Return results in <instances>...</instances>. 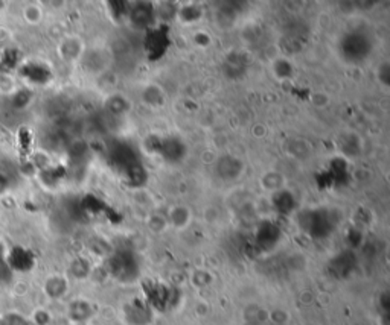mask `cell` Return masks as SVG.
Here are the masks:
<instances>
[{
	"label": "cell",
	"mask_w": 390,
	"mask_h": 325,
	"mask_svg": "<svg viewBox=\"0 0 390 325\" xmlns=\"http://www.w3.org/2000/svg\"><path fill=\"white\" fill-rule=\"evenodd\" d=\"M108 272L119 282H133L139 275V263L136 255L127 249L117 251L108 258Z\"/></svg>",
	"instance_id": "obj_1"
},
{
	"label": "cell",
	"mask_w": 390,
	"mask_h": 325,
	"mask_svg": "<svg viewBox=\"0 0 390 325\" xmlns=\"http://www.w3.org/2000/svg\"><path fill=\"white\" fill-rule=\"evenodd\" d=\"M371 39L362 32H351L344 35L340 43V52L343 54V58L349 63L363 61L371 54Z\"/></svg>",
	"instance_id": "obj_2"
},
{
	"label": "cell",
	"mask_w": 390,
	"mask_h": 325,
	"mask_svg": "<svg viewBox=\"0 0 390 325\" xmlns=\"http://www.w3.org/2000/svg\"><path fill=\"white\" fill-rule=\"evenodd\" d=\"M299 222L304 230L313 235V238H325L333 230V222H331L329 213L322 210H311L300 214Z\"/></svg>",
	"instance_id": "obj_3"
},
{
	"label": "cell",
	"mask_w": 390,
	"mask_h": 325,
	"mask_svg": "<svg viewBox=\"0 0 390 325\" xmlns=\"http://www.w3.org/2000/svg\"><path fill=\"white\" fill-rule=\"evenodd\" d=\"M171 44V40L168 36L166 28H159L150 31L145 36V50L148 52L150 60H159L162 55L168 50V46Z\"/></svg>",
	"instance_id": "obj_4"
},
{
	"label": "cell",
	"mask_w": 390,
	"mask_h": 325,
	"mask_svg": "<svg viewBox=\"0 0 390 325\" xmlns=\"http://www.w3.org/2000/svg\"><path fill=\"white\" fill-rule=\"evenodd\" d=\"M145 295L150 304L162 310V312L173 306V289L165 284L154 283L145 286Z\"/></svg>",
	"instance_id": "obj_5"
},
{
	"label": "cell",
	"mask_w": 390,
	"mask_h": 325,
	"mask_svg": "<svg viewBox=\"0 0 390 325\" xmlns=\"http://www.w3.org/2000/svg\"><path fill=\"white\" fill-rule=\"evenodd\" d=\"M160 154L162 157H164L166 161L169 162H177L180 161L183 157H185V152H186V147L183 145V142H180L179 138H164V140H157V145H156V151Z\"/></svg>",
	"instance_id": "obj_6"
},
{
	"label": "cell",
	"mask_w": 390,
	"mask_h": 325,
	"mask_svg": "<svg viewBox=\"0 0 390 325\" xmlns=\"http://www.w3.org/2000/svg\"><path fill=\"white\" fill-rule=\"evenodd\" d=\"M279 238H281V231H279L277 225L271 222L261 224L256 231V243L257 247L262 249L273 248L277 243Z\"/></svg>",
	"instance_id": "obj_7"
},
{
	"label": "cell",
	"mask_w": 390,
	"mask_h": 325,
	"mask_svg": "<svg viewBox=\"0 0 390 325\" xmlns=\"http://www.w3.org/2000/svg\"><path fill=\"white\" fill-rule=\"evenodd\" d=\"M355 268V255L346 251V253L338 254L333 262H331V271L335 277L344 278L348 277L352 269Z\"/></svg>",
	"instance_id": "obj_8"
},
{
	"label": "cell",
	"mask_w": 390,
	"mask_h": 325,
	"mask_svg": "<svg viewBox=\"0 0 390 325\" xmlns=\"http://www.w3.org/2000/svg\"><path fill=\"white\" fill-rule=\"evenodd\" d=\"M242 162L235 157H223L218 160L217 172L223 176V180H237L242 174Z\"/></svg>",
	"instance_id": "obj_9"
},
{
	"label": "cell",
	"mask_w": 390,
	"mask_h": 325,
	"mask_svg": "<svg viewBox=\"0 0 390 325\" xmlns=\"http://www.w3.org/2000/svg\"><path fill=\"white\" fill-rule=\"evenodd\" d=\"M130 20L136 28H146L153 20V8L150 3H136L130 12Z\"/></svg>",
	"instance_id": "obj_10"
},
{
	"label": "cell",
	"mask_w": 390,
	"mask_h": 325,
	"mask_svg": "<svg viewBox=\"0 0 390 325\" xmlns=\"http://www.w3.org/2000/svg\"><path fill=\"white\" fill-rule=\"evenodd\" d=\"M127 316H128V319L136 325H142L150 321L148 308L144 307V304H141V302H137V301L131 304V308L127 312Z\"/></svg>",
	"instance_id": "obj_11"
},
{
	"label": "cell",
	"mask_w": 390,
	"mask_h": 325,
	"mask_svg": "<svg viewBox=\"0 0 390 325\" xmlns=\"http://www.w3.org/2000/svg\"><path fill=\"white\" fill-rule=\"evenodd\" d=\"M275 207L276 209L284 213V214H289L293 209H294V198L289 191H277L276 196H275Z\"/></svg>",
	"instance_id": "obj_12"
},
{
	"label": "cell",
	"mask_w": 390,
	"mask_h": 325,
	"mask_svg": "<svg viewBox=\"0 0 390 325\" xmlns=\"http://www.w3.org/2000/svg\"><path fill=\"white\" fill-rule=\"evenodd\" d=\"M144 98L151 105H159V103H162V92L157 87H150L148 90H145Z\"/></svg>",
	"instance_id": "obj_13"
},
{
	"label": "cell",
	"mask_w": 390,
	"mask_h": 325,
	"mask_svg": "<svg viewBox=\"0 0 390 325\" xmlns=\"http://www.w3.org/2000/svg\"><path fill=\"white\" fill-rule=\"evenodd\" d=\"M200 14H202V11H200V8H198V6H186V8H183L180 11V16L185 21H194V20L200 17Z\"/></svg>",
	"instance_id": "obj_14"
},
{
	"label": "cell",
	"mask_w": 390,
	"mask_h": 325,
	"mask_svg": "<svg viewBox=\"0 0 390 325\" xmlns=\"http://www.w3.org/2000/svg\"><path fill=\"white\" fill-rule=\"evenodd\" d=\"M108 109L115 114L124 113L127 109V102H125L122 98H113L108 101Z\"/></svg>",
	"instance_id": "obj_15"
},
{
	"label": "cell",
	"mask_w": 390,
	"mask_h": 325,
	"mask_svg": "<svg viewBox=\"0 0 390 325\" xmlns=\"http://www.w3.org/2000/svg\"><path fill=\"white\" fill-rule=\"evenodd\" d=\"M229 65H227V70H231V76L235 78V72L238 70V75H241V73H244V63H242V60H238L237 56L235 55H231V60H229Z\"/></svg>",
	"instance_id": "obj_16"
},
{
	"label": "cell",
	"mask_w": 390,
	"mask_h": 325,
	"mask_svg": "<svg viewBox=\"0 0 390 325\" xmlns=\"http://www.w3.org/2000/svg\"><path fill=\"white\" fill-rule=\"evenodd\" d=\"M171 219L175 225H183L188 219V211L185 209H175L171 214Z\"/></svg>",
	"instance_id": "obj_17"
},
{
	"label": "cell",
	"mask_w": 390,
	"mask_h": 325,
	"mask_svg": "<svg viewBox=\"0 0 390 325\" xmlns=\"http://www.w3.org/2000/svg\"><path fill=\"white\" fill-rule=\"evenodd\" d=\"M264 180H267V181L270 180V182H264V184H266V187H269V189H279L282 186V176L277 175V174H270Z\"/></svg>",
	"instance_id": "obj_18"
},
{
	"label": "cell",
	"mask_w": 390,
	"mask_h": 325,
	"mask_svg": "<svg viewBox=\"0 0 390 325\" xmlns=\"http://www.w3.org/2000/svg\"><path fill=\"white\" fill-rule=\"evenodd\" d=\"M387 72H389V65L386 64V65H382L381 67V72H380V78H381V81L384 84H389V75H387Z\"/></svg>",
	"instance_id": "obj_19"
}]
</instances>
